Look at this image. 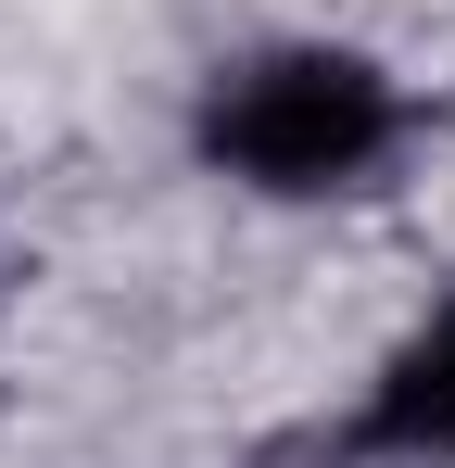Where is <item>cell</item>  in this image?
<instances>
[{"instance_id": "2", "label": "cell", "mask_w": 455, "mask_h": 468, "mask_svg": "<svg viewBox=\"0 0 455 468\" xmlns=\"http://www.w3.org/2000/svg\"><path fill=\"white\" fill-rule=\"evenodd\" d=\"M342 456L354 468H455V304L418 316V329L379 355L367 405L342 418Z\"/></svg>"}, {"instance_id": "1", "label": "cell", "mask_w": 455, "mask_h": 468, "mask_svg": "<svg viewBox=\"0 0 455 468\" xmlns=\"http://www.w3.org/2000/svg\"><path fill=\"white\" fill-rule=\"evenodd\" d=\"M203 165L266 190V203H329L392 165L405 140V89L379 77L367 51H329V38H291V51H253L203 89Z\"/></svg>"}]
</instances>
